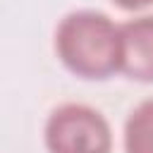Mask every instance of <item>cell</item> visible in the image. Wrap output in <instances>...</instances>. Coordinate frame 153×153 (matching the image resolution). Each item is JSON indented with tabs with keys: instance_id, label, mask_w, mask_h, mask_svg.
Here are the masks:
<instances>
[{
	"instance_id": "obj_1",
	"label": "cell",
	"mask_w": 153,
	"mask_h": 153,
	"mask_svg": "<svg viewBox=\"0 0 153 153\" xmlns=\"http://www.w3.org/2000/svg\"><path fill=\"white\" fill-rule=\"evenodd\" d=\"M60 62L81 79H108L120 72V26L103 12L76 10L55 29Z\"/></svg>"
},
{
	"instance_id": "obj_2",
	"label": "cell",
	"mask_w": 153,
	"mask_h": 153,
	"mask_svg": "<svg viewBox=\"0 0 153 153\" xmlns=\"http://www.w3.org/2000/svg\"><path fill=\"white\" fill-rule=\"evenodd\" d=\"M48 153H110L112 131L108 120L91 105L65 103L55 108L43 129Z\"/></svg>"
},
{
	"instance_id": "obj_3",
	"label": "cell",
	"mask_w": 153,
	"mask_h": 153,
	"mask_svg": "<svg viewBox=\"0 0 153 153\" xmlns=\"http://www.w3.org/2000/svg\"><path fill=\"white\" fill-rule=\"evenodd\" d=\"M120 72L136 81H153V14L120 24Z\"/></svg>"
},
{
	"instance_id": "obj_4",
	"label": "cell",
	"mask_w": 153,
	"mask_h": 153,
	"mask_svg": "<svg viewBox=\"0 0 153 153\" xmlns=\"http://www.w3.org/2000/svg\"><path fill=\"white\" fill-rule=\"evenodd\" d=\"M124 153H153V98L129 112L124 122Z\"/></svg>"
},
{
	"instance_id": "obj_5",
	"label": "cell",
	"mask_w": 153,
	"mask_h": 153,
	"mask_svg": "<svg viewBox=\"0 0 153 153\" xmlns=\"http://www.w3.org/2000/svg\"><path fill=\"white\" fill-rule=\"evenodd\" d=\"M112 2L122 10H143V7L153 5V0H112Z\"/></svg>"
}]
</instances>
